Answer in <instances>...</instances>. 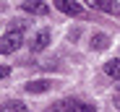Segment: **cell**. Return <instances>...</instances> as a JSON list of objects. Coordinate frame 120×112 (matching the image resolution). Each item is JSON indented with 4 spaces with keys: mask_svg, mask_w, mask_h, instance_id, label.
I'll return each mask as SVG.
<instances>
[{
    "mask_svg": "<svg viewBox=\"0 0 120 112\" xmlns=\"http://www.w3.org/2000/svg\"><path fill=\"white\" fill-rule=\"evenodd\" d=\"M50 112H97V107L84 99H63V102H55Z\"/></svg>",
    "mask_w": 120,
    "mask_h": 112,
    "instance_id": "1",
    "label": "cell"
},
{
    "mask_svg": "<svg viewBox=\"0 0 120 112\" xmlns=\"http://www.w3.org/2000/svg\"><path fill=\"white\" fill-rule=\"evenodd\" d=\"M21 44H24V31H21V29H11V31L3 34V39H0V50H3V55L16 52Z\"/></svg>",
    "mask_w": 120,
    "mask_h": 112,
    "instance_id": "2",
    "label": "cell"
},
{
    "mask_svg": "<svg viewBox=\"0 0 120 112\" xmlns=\"http://www.w3.org/2000/svg\"><path fill=\"white\" fill-rule=\"evenodd\" d=\"M50 39H52L50 29H39V31L31 36V42H29L31 52H42V50H47V47H50Z\"/></svg>",
    "mask_w": 120,
    "mask_h": 112,
    "instance_id": "3",
    "label": "cell"
},
{
    "mask_svg": "<svg viewBox=\"0 0 120 112\" xmlns=\"http://www.w3.org/2000/svg\"><path fill=\"white\" fill-rule=\"evenodd\" d=\"M89 8L105 11L110 16H120V3H112V0H89Z\"/></svg>",
    "mask_w": 120,
    "mask_h": 112,
    "instance_id": "4",
    "label": "cell"
},
{
    "mask_svg": "<svg viewBox=\"0 0 120 112\" xmlns=\"http://www.w3.org/2000/svg\"><path fill=\"white\" fill-rule=\"evenodd\" d=\"M55 8L57 11H63V13H68V16H84V5L81 3H71V0H55Z\"/></svg>",
    "mask_w": 120,
    "mask_h": 112,
    "instance_id": "5",
    "label": "cell"
},
{
    "mask_svg": "<svg viewBox=\"0 0 120 112\" xmlns=\"http://www.w3.org/2000/svg\"><path fill=\"white\" fill-rule=\"evenodd\" d=\"M21 8L31 16H47L50 13V5L47 3H39V0H26V3H21Z\"/></svg>",
    "mask_w": 120,
    "mask_h": 112,
    "instance_id": "6",
    "label": "cell"
},
{
    "mask_svg": "<svg viewBox=\"0 0 120 112\" xmlns=\"http://www.w3.org/2000/svg\"><path fill=\"white\" fill-rule=\"evenodd\" d=\"M50 81L47 78H37V81H29L26 86H24V91L26 94H45V91H50Z\"/></svg>",
    "mask_w": 120,
    "mask_h": 112,
    "instance_id": "7",
    "label": "cell"
},
{
    "mask_svg": "<svg viewBox=\"0 0 120 112\" xmlns=\"http://www.w3.org/2000/svg\"><path fill=\"white\" fill-rule=\"evenodd\" d=\"M107 47H110V36L105 31L91 34V50H107Z\"/></svg>",
    "mask_w": 120,
    "mask_h": 112,
    "instance_id": "8",
    "label": "cell"
},
{
    "mask_svg": "<svg viewBox=\"0 0 120 112\" xmlns=\"http://www.w3.org/2000/svg\"><path fill=\"white\" fill-rule=\"evenodd\" d=\"M105 73L110 78H115V81H120V60L115 58V60H107L105 63Z\"/></svg>",
    "mask_w": 120,
    "mask_h": 112,
    "instance_id": "9",
    "label": "cell"
},
{
    "mask_svg": "<svg viewBox=\"0 0 120 112\" xmlns=\"http://www.w3.org/2000/svg\"><path fill=\"white\" fill-rule=\"evenodd\" d=\"M5 112H26L24 102H18V99H8L5 102Z\"/></svg>",
    "mask_w": 120,
    "mask_h": 112,
    "instance_id": "10",
    "label": "cell"
},
{
    "mask_svg": "<svg viewBox=\"0 0 120 112\" xmlns=\"http://www.w3.org/2000/svg\"><path fill=\"white\" fill-rule=\"evenodd\" d=\"M115 107H120V97H117V99H115Z\"/></svg>",
    "mask_w": 120,
    "mask_h": 112,
    "instance_id": "11",
    "label": "cell"
}]
</instances>
